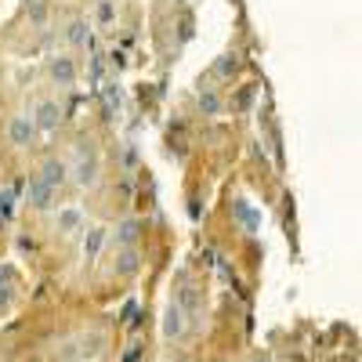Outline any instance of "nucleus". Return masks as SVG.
Here are the masks:
<instances>
[{
    "instance_id": "obj_1",
    "label": "nucleus",
    "mask_w": 362,
    "mask_h": 362,
    "mask_svg": "<svg viewBox=\"0 0 362 362\" xmlns=\"http://www.w3.org/2000/svg\"><path fill=\"white\" fill-rule=\"evenodd\" d=\"M76 181L80 185H90V181L98 177V160H95V148H87V141L80 145V153H76Z\"/></svg>"
},
{
    "instance_id": "obj_2",
    "label": "nucleus",
    "mask_w": 362,
    "mask_h": 362,
    "mask_svg": "<svg viewBox=\"0 0 362 362\" xmlns=\"http://www.w3.org/2000/svg\"><path fill=\"white\" fill-rule=\"evenodd\" d=\"M181 334H185V308L170 305L163 315V337H181Z\"/></svg>"
},
{
    "instance_id": "obj_3",
    "label": "nucleus",
    "mask_w": 362,
    "mask_h": 362,
    "mask_svg": "<svg viewBox=\"0 0 362 362\" xmlns=\"http://www.w3.org/2000/svg\"><path fill=\"white\" fill-rule=\"evenodd\" d=\"M51 196H54V189L51 185H44V181L40 177H33V181H29V203H33V206H51Z\"/></svg>"
},
{
    "instance_id": "obj_4",
    "label": "nucleus",
    "mask_w": 362,
    "mask_h": 362,
    "mask_svg": "<svg viewBox=\"0 0 362 362\" xmlns=\"http://www.w3.org/2000/svg\"><path fill=\"white\" fill-rule=\"evenodd\" d=\"M40 181H44V185H51V189H58V185L66 181V163H54V160H51V163L44 167Z\"/></svg>"
},
{
    "instance_id": "obj_5",
    "label": "nucleus",
    "mask_w": 362,
    "mask_h": 362,
    "mask_svg": "<svg viewBox=\"0 0 362 362\" xmlns=\"http://www.w3.org/2000/svg\"><path fill=\"white\" fill-rule=\"evenodd\" d=\"M29 138H33V119L18 116L15 124H11V141H15V145H25Z\"/></svg>"
},
{
    "instance_id": "obj_6",
    "label": "nucleus",
    "mask_w": 362,
    "mask_h": 362,
    "mask_svg": "<svg viewBox=\"0 0 362 362\" xmlns=\"http://www.w3.org/2000/svg\"><path fill=\"white\" fill-rule=\"evenodd\" d=\"M51 73H54V80H62V83H73V66H69V58H58Z\"/></svg>"
},
{
    "instance_id": "obj_7",
    "label": "nucleus",
    "mask_w": 362,
    "mask_h": 362,
    "mask_svg": "<svg viewBox=\"0 0 362 362\" xmlns=\"http://www.w3.org/2000/svg\"><path fill=\"white\" fill-rule=\"evenodd\" d=\"M102 239H105V232H102V228H90V235H87V247H83V254H87V257H95V254H98V247H102Z\"/></svg>"
},
{
    "instance_id": "obj_8",
    "label": "nucleus",
    "mask_w": 362,
    "mask_h": 362,
    "mask_svg": "<svg viewBox=\"0 0 362 362\" xmlns=\"http://www.w3.org/2000/svg\"><path fill=\"white\" fill-rule=\"evenodd\" d=\"M58 124V105H40V127H54Z\"/></svg>"
},
{
    "instance_id": "obj_9",
    "label": "nucleus",
    "mask_w": 362,
    "mask_h": 362,
    "mask_svg": "<svg viewBox=\"0 0 362 362\" xmlns=\"http://www.w3.org/2000/svg\"><path fill=\"white\" fill-rule=\"evenodd\" d=\"M235 214H239V218H243V221H247L250 228H257V225H261V218L254 214V210H250L247 203H235Z\"/></svg>"
},
{
    "instance_id": "obj_10",
    "label": "nucleus",
    "mask_w": 362,
    "mask_h": 362,
    "mask_svg": "<svg viewBox=\"0 0 362 362\" xmlns=\"http://www.w3.org/2000/svg\"><path fill=\"white\" fill-rule=\"evenodd\" d=\"M138 239V221H124L119 225V243H134Z\"/></svg>"
},
{
    "instance_id": "obj_11",
    "label": "nucleus",
    "mask_w": 362,
    "mask_h": 362,
    "mask_svg": "<svg viewBox=\"0 0 362 362\" xmlns=\"http://www.w3.org/2000/svg\"><path fill=\"white\" fill-rule=\"evenodd\" d=\"M134 268H138V254H134V250H127L124 257H119V276H131Z\"/></svg>"
},
{
    "instance_id": "obj_12",
    "label": "nucleus",
    "mask_w": 362,
    "mask_h": 362,
    "mask_svg": "<svg viewBox=\"0 0 362 362\" xmlns=\"http://www.w3.org/2000/svg\"><path fill=\"white\" fill-rule=\"evenodd\" d=\"M58 225H62L66 232H73V228L80 225V214H76V210H62V218H58Z\"/></svg>"
},
{
    "instance_id": "obj_13",
    "label": "nucleus",
    "mask_w": 362,
    "mask_h": 362,
    "mask_svg": "<svg viewBox=\"0 0 362 362\" xmlns=\"http://www.w3.org/2000/svg\"><path fill=\"white\" fill-rule=\"evenodd\" d=\"M199 105H203L206 112H218V98H214V95H203V98H199Z\"/></svg>"
},
{
    "instance_id": "obj_14",
    "label": "nucleus",
    "mask_w": 362,
    "mask_h": 362,
    "mask_svg": "<svg viewBox=\"0 0 362 362\" xmlns=\"http://www.w3.org/2000/svg\"><path fill=\"white\" fill-rule=\"evenodd\" d=\"M0 214H11V192L0 196Z\"/></svg>"
},
{
    "instance_id": "obj_15",
    "label": "nucleus",
    "mask_w": 362,
    "mask_h": 362,
    "mask_svg": "<svg viewBox=\"0 0 362 362\" xmlns=\"http://www.w3.org/2000/svg\"><path fill=\"white\" fill-rule=\"evenodd\" d=\"M98 18H102V22H109V18H112V4H109V0L98 8Z\"/></svg>"
},
{
    "instance_id": "obj_16",
    "label": "nucleus",
    "mask_w": 362,
    "mask_h": 362,
    "mask_svg": "<svg viewBox=\"0 0 362 362\" xmlns=\"http://www.w3.org/2000/svg\"><path fill=\"white\" fill-rule=\"evenodd\" d=\"M69 37H73V40H76V44H80V40H83V25H80V22H76V25H73V33H69Z\"/></svg>"
}]
</instances>
